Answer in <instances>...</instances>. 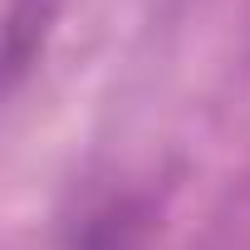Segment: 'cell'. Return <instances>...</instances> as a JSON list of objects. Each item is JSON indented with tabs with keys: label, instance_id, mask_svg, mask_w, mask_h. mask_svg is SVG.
Returning <instances> with one entry per match:
<instances>
[{
	"label": "cell",
	"instance_id": "obj_1",
	"mask_svg": "<svg viewBox=\"0 0 250 250\" xmlns=\"http://www.w3.org/2000/svg\"><path fill=\"white\" fill-rule=\"evenodd\" d=\"M147 235H152V201L143 191H113L64 230V250H143Z\"/></svg>",
	"mask_w": 250,
	"mask_h": 250
},
{
	"label": "cell",
	"instance_id": "obj_2",
	"mask_svg": "<svg viewBox=\"0 0 250 250\" xmlns=\"http://www.w3.org/2000/svg\"><path fill=\"white\" fill-rule=\"evenodd\" d=\"M54 5H59V0H15L10 25H5V79H10V88L25 79L30 59L40 54L44 30L54 20Z\"/></svg>",
	"mask_w": 250,
	"mask_h": 250
}]
</instances>
